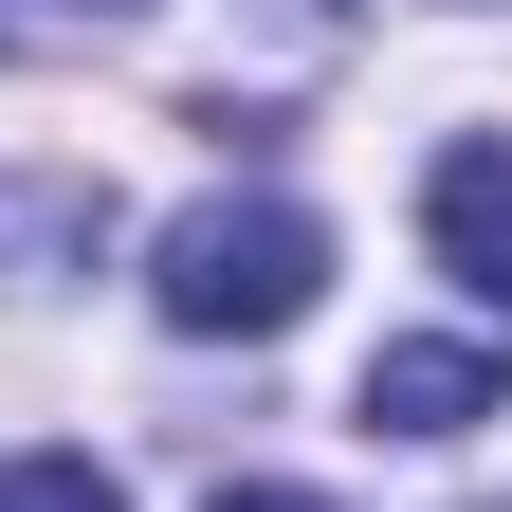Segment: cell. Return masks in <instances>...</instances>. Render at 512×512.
<instances>
[{"instance_id":"6","label":"cell","mask_w":512,"mask_h":512,"mask_svg":"<svg viewBox=\"0 0 512 512\" xmlns=\"http://www.w3.org/2000/svg\"><path fill=\"white\" fill-rule=\"evenodd\" d=\"M202 512H330V494H275V476H256V494H202Z\"/></svg>"},{"instance_id":"4","label":"cell","mask_w":512,"mask_h":512,"mask_svg":"<svg viewBox=\"0 0 512 512\" xmlns=\"http://www.w3.org/2000/svg\"><path fill=\"white\" fill-rule=\"evenodd\" d=\"M494 348H366V439H458V421H494Z\"/></svg>"},{"instance_id":"5","label":"cell","mask_w":512,"mask_h":512,"mask_svg":"<svg viewBox=\"0 0 512 512\" xmlns=\"http://www.w3.org/2000/svg\"><path fill=\"white\" fill-rule=\"evenodd\" d=\"M0 512H128V494H110V458H19Z\"/></svg>"},{"instance_id":"3","label":"cell","mask_w":512,"mask_h":512,"mask_svg":"<svg viewBox=\"0 0 512 512\" xmlns=\"http://www.w3.org/2000/svg\"><path fill=\"white\" fill-rule=\"evenodd\" d=\"M110 256V183L92 165H0V293L19 275H92Z\"/></svg>"},{"instance_id":"1","label":"cell","mask_w":512,"mask_h":512,"mask_svg":"<svg viewBox=\"0 0 512 512\" xmlns=\"http://www.w3.org/2000/svg\"><path fill=\"white\" fill-rule=\"evenodd\" d=\"M311 293H330V220L275 202V183H220V202H183L147 238V311L183 348H275Z\"/></svg>"},{"instance_id":"7","label":"cell","mask_w":512,"mask_h":512,"mask_svg":"<svg viewBox=\"0 0 512 512\" xmlns=\"http://www.w3.org/2000/svg\"><path fill=\"white\" fill-rule=\"evenodd\" d=\"M55 19H128V0H55Z\"/></svg>"},{"instance_id":"2","label":"cell","mask_w":512,"mask_h":512,"mask_svg":"<svg viewBox=\"0 0 512 512\" xmlns=\"http://www.w3.org/2000/svg\"><path fill=\"white\" fill-rule=\"evenodd\" d=\"M421 238H439V275L512 330V147H439L421 165Z\"/></svg>"}]
</instances>
